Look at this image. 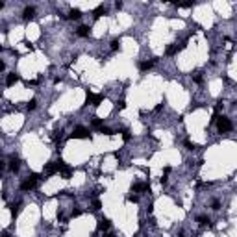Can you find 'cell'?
<instances>
[{
	"label": "cell",
	"mask_w": 237,
	"mask_h": 237,
	"mask_svg": "<svg viewBox=\"0 0 237 237\" xmlns=\"http://www.w3.org/2000/svg\"><path fill=\"white\" fill-rule=\"evenodd\" d=\"M215 124H217V130L220 132V134H224V132H230V130L233 128V126H232V121H230L228 117H217Z\"/></svg>",
	"instance_id": "cell-1"
},
{
	"label": "cell",
	"mask_w": 237,
	"mask_h": 237,
	"mask_svg": "<svg viewBox=\"0 0 237 237\" xmlns=\"http://www.w3.org/2000/svg\"><path fill=\"white\" fill-rule=\"evenodd\" d=\"M37 180H39V174H30V176L20 184V189H22V191H32L33 187L37 185Z\"/></svg>",
	"instance_id": "cell-2"
},
{
	"label": "cell",
	"mask_w": 237,
	"mask_h": 237,
	"mask_svg": "<svg viewBox=\"0 0 237 237\" xmlns=\"http://www.w3.org/2000/svg\"><path fill=\"white\" fill-rule=\"evenodd\" d=\"M56 165H58V172H61V176H63L65 180L67 178H71V172H72V169H71V167H69L65 161H63V159H58V161H56Z\"/></svg>",
	"instance_id": "cell-3"
},
{
	"label": "cell",
	"mask_w": 237,
	"mask_h": 237,
	"mask_svg": "<svg viewBox=\"0 0 237 237\" xmlns=\"http://www.w3.org/2000/svg\"><path fill=\"white\" fill-rule=\"evenodd\" d=\"M71 137H72V139H89V137H91V134H89L87 128L78 126V128H74V132L71 134Z\"/></svg>",
	"instance_id": "cell-4"
},
{
	"label": "cell",
	"mask_w": 237,
	"mask_h": 237,
	"mask_svg": "<svg viewBox=\"0 0 237 237\" xmlns=\"http://www.w3.org/2000/svg\"><path fill=\"white\" fill-rule=\"evenodd\" d=\"M102 100H104L102 95H95L91 91H87V96H85V104H87V106H89V104H91V106H98Z\"/></svg>",
	"instance_id": "cell-5"
},
{
	"label": "cell",
	"mask_w": 237,
	"mask_h": 237,
	"mask_svg": "<svg viewBox=\"0 0 237 237\" xmlns=\"http://www.w3.org/2000/svg\"><path fill=\"white\" fill-rule=\"evenodd\" d=\"M33 17H35V8L28 6V8L24 9V13H22V19H24V20H32Z\"/></svg>",
	"instance_id": "cell-6"
},
{
	"label": "cell",
	"mask_w": 237,
	"mask_h": 237,
	"mask_svg": "<svg viewBox=\"0 0 237 237\" xmlns=\"http://www.w3.org/2000/svg\"><path fill=\"white\" fill-rule=\"evenodd\" d=\"M150 185L148 184H134L132 185V193H141V191H148Z\"/></svg>",
	"instance_id": "cell-7"
},
{
	"label": "cell",
	"mask_w": 237,
	"mask_h": 237,
	"mask_svg": "<svg viewBox=\"0 0 237 237\" xmlns=\"http://www.w3.org/2000/svg\"><path fill=\"white\" fill-rule=\"evenodd\" d=\"M56 172H58V165L56 163H48L45 167V176H52V174H56Z\"/></svg>",
	"instance_id": "cell-8"
},
{
	"label": "cell",
	"mask_w": 237,
	"mask_h": 237,
	"mask_svg": "<svg viewBox=\"0 0 237 237\" xmlns=\"http://www.w3.org/2000/svg\"><path fill=\"white\" fill-rule=\"evenodd\" d=\"M109 226H111L109 219H100V220H98V230H100V232H106V230H109Z\"/></svg>",
	"instance_id": "cell-9"
},
{
	"label": "cell",
	"mask_w": 237,
	"mask_h": 237,
	"mask_svg": "<svg viewBox=\"0 0 237 237\" xmlns=\"http://www.w3.org/2000/svg\"><path fill=\"white\" fill-rule=\"evenodd\" d=\"M106 13H108L106 6H98V8H96V9L93 11V17H95V19H100L102 15H106Z\"/></svg>",
	"instance_id": "cell-10"
},
{
	"label": "cell",
	"mask_w": 237,
	"mask_h": 237,
	"mask_svg": "<svg viewBox=\"0 0 237 237\" xmlns=\"http://www.w3.org/2000/svg\"><path fill=\"white\" fill-rule=\"evenodd\" d=\"M19 80H20V76L13 72V74H8V80H6V83H8V85L11 87V85H15V83H17Z\"/></svg>",
	"instance_id": "cell-11"
},
{
	"label": "cell",
	"mask_w": 237,
	"mask_h": 237,
	"mask_svg": "<svg viewBox=\"0 0 237 237\" xmlns=\"http://www.w3.org/2000/svg\"><path fill=\"white\" fill-rule=\"evenodd\" d=\"M19 167H20L19 158L13 156V158H11V161H9V171H11V172H17V171H19Z\"/></svg>",
	"instance_id": "cell-12"
},
{
	"label": "cell",
	"mask_w": 237,
	"mask_h": 237,
	"mask_svg": "<svg viewBox=\"0 0 237 237\" xmlns=\"http://www.w3.org/2000/svg\"><path fill=\"white\" fill-rule=\"evenodd\" d=\"M9 211H11V217L15 219L17 215H19V211H20V202H17V204H11V206H9Z\"/></svg>",
	"instance_id": "cell-13"
},
{
	"label": "cell",
	"mask_w": 237,
	"mask_h": 237,
	"mask_svg": "<svg viewBox=\"0 0 237 237\" xmlns=\"http://www.w3.org/2000/svg\"><path fill=\"white\" fill-rule=\"evenodd\" d=\"M76 33H78L80 37H87L89 35V26H80L78 30H76Z\"/></svg>",
	"instance_id": "cell-14"
},
{
	"label": "cell",
	"mask_w": 237,
	"mask_h": 237,
	"mask_svg": "<svg viewBox=\"0 0 237 237\" xmlns=\"http://www.w3.org/2000/svg\"><path fill=\"white\" fill-rule=\"evenodd\" d=\"M80 17H82V11H80V9L72 8L71 11H69V19H80Z\"/></svg>",
	"instance_id": "cell-15"
},
{
	"label": "cell",
	"mask_w": 237,
	"mask_h": 237,
	"mask_svg": "<svg viewBox=\"0 0 237 237\" xmlns=\"http://www.w3.org/2000/svg\"><path fill=\"white\" fill-rule=\"evenodd\" d=\"M152 65H154V61H143V63H139V69L141 71H150Z\"/></svg>",
	"instance_id": "cell-16"
},
{
	"label": "cell",
	"mask_w": 237,
	"mask_h": 237,
	"mask_svg": "<svg viewBox=\"0 0 237 237\" xmlns=\"http://www.w3.org/2000/svg\"><path fill=\"white\" fill-rule=\"evenodd\" d=\"M182 48H184V45H182V46L172 45V46H169V48H167V54H169V56H172V54H176L178 50H182Z\"/></svg>",
	"instance_id": "cell-17"
},
{
	"label": "cell",
	"mask_w": 237,
	"mask_h": 237,
	"mask_svg": "<svg viewBox=\"0 0 237 237\" xmlns=\"http://www.w3.org/2000/svg\"><path fill=\"white\" fill-rule=\"evenodd\" d=\"M91 124H93V128H96V130H100V128L104 126V122L100 121V119H98V117H95V119H93V121H91Z\"/></svg>",
	"instance_id": "cell-18"
},
{
	"label": "cell",
	"mask_w": 237,
	"mask_h": 237,
	"mask_svg": "<svg viewBox=\"0 0 237 237\" xmlns=\"http://www.w3.org/2000/svg\"><path fill=\"white\" fill-rule=\"evenodd\" d=\"M35 108H37V100H35V98H32L30 102H28V106H26V109H28V111H33V109H35Z\"/></svg>",
	"instance_id": "cell-19"
},
{
	"label": "cell",
	"mask_w": 237,
	"mask_h": 237,
	"mask_svg": "<svg viewBox=\"0 0 237 237\" xmlns=\"http://www.w3.org/2000/svg\"><path fill=\"white\" fill-rule=\"evenodd\" d=\"M197 220H198V224H202V226H204V224H207V222H210V219H207L206 215H200V217H198Z\"/></svg>",
	"instance_id": "cell-20"
},
{
	"label": "cell",
	"mask_w": 237,
	"mask_h": 237,
	"mask_svg": "<svg viewBox=\"0 0 237 237\" xmlns=\"http://www.w3.org/2000/svg\"><path fill=\"white\" fill-rule=\"evenodd\" d=\"M100 207H102V204H100V200H95V202H93V207H91V210H93V211H98Z\"/></svg>",
	"instance_id": "cell-21"
},
{
	"label": "cell",
	"mask_w": 237,
	"mask_h": 237,
	"mask_svg": "<svg viewBox=\"0 0 237 237\" xmlns=\"http://www.w3.org/2000/svg\"><path fill=\"white\" fill-rule=\"evenodd\" d=\"M176 6H178V8H185V9H187V8H193V2H180V4H176Z\"/></svg>",
	"instance_id": "cell-22"
},
{
	"label": "cell",
	"mask_w": 237,
	"mask_h": 237,
	"mask_svg": "<svg viewBox=\"0 0 237 237\" xmlns=\"http://www.w3.org/2000/svg\"><path fill=\"white\" fill-rule=\"evenodd\" d=\"M119 45H121V41H119V39H113V41H111V50H117Z\"/></svg>",
	"instance_id": "cell-23"
},
{
	"label": "cell",
	"mask_w": 237,
	"mask_h": 237,
	"mask_svg": "<svg viewBox=\"0 0 237 237\" xmlns=\"http://www.w3.org/2000/svg\"><path fill=\"white\" fill-rule=\"evenodd\" d=\"M100 134H104V135H111V130H109L108 126H102V128H100Z\"/></svg>",
	"instance_id": "cell-24"
},
{
	"label": "cell",
	"mask_w": 237,
	"mask_h": 237,
	"mask_svg": "<svg viewBox=\"0 0 237 237\" xmlns=\"http://www.w3.org/2000/svg\"><path fill=\"white\" fill-rule=\"evenodd\" d=\"M185 146H187V148H189V150H194V148H197V145H194V143H191L189 139H187V141H185Z\"/></svg>",
	"instance_id": "cell-25"
},
{
	"label": "cell",
	"mask_w": 237,
	"mask_h": 237,
	"mask_svg": "<svg viewBox=\"0 0 237 237\" xmlns=\"http://www.w3.org/2000/svg\"><path fill=\"white\" fill-rule=\"evenodd\" d=\"M117 108H119V109H124V108H126V102H124V100H119V102H117Z\"/></svg>",
	"instance_id": "cell-26"
},
{
	"label": "cell",
	"mask_w": 237,
	"mask_h": 237,
	"mask_svg": "<svg viewBox=\"0 0 237 237\" xmlns=\"http://www.w3.org/2000/svg\"><path fill=\"white\" fill-rule=\"evenodd\" d=\"M122 139H124V141H130V134L126 130H122Z\"/></svg>",
	"instance_id": "cell-27"
},
{
	"label": "cell",
	"mask_w": 237,
	"mask_h": 237,
	"mask_svg": "<svg viewBox=\"0 0 237 237\" xmlns=\"http://www.w3.org/2000/svg\"><path fill=\"white\" fill-rule=\"evenodd\" d=\"M211 206H213V210H219V207H220V202H219V200H213Z\"/></svg>",
	"instance_id": "cell-28"
},
{
	"label": "cell",
	"mask_w": 237,
	"mask_h": 237,
	"mask_svg": "<svg viewBox=\"0 0 237 237\" xmlns=\"http://www.w3.org/2000/svg\"><path fill=\"white\" fill-rule=\"evenodd\" d=\"M80 215H82L80 210H72V217H80Z\"/></svg>",
	"instance_id": "cell-29"
},
{
	"label": "cell",
	"mask_w": 237,
	"mask_h": 237,
	"mask_svg": "<svg viewBox=\"0 0 237 237\" xmlns=\"http://www.w3.org/2000/svg\"><path fill=\"white\" fill-rule=\"evenodd\" d=\"M128 200H130V202H137V197H134V194H130V197H128Z\"/></svg>",
	"instance_id": "cell-30"
},
{
	"label": "cell",
	"mask_w": 237,
	"mask_h": 237,
	"mask_svg": "<svg viewBox=\"0 0 237 237\" xmlns=\"http://www.w3.org/2000/svg\"><path fill=\"white\" fill-rule=\"evenodd\" d=\"M6 69V65H4V61H0V71H4Z\"/></svg>",
	"instance_id": "cell-31"
},
{
	"label": "cell",
	"mask_w": 237,
	"mask_h": 237,
	"mask_svg": "<svg viewBox=\"0 0 237 237\" xmlns=\"http://www.w3.org/2000/svg\"><path fill=\"white\" fill-rule=\"evenodd\" d=\"M0 237H11V235H9L8 232H6V233H2V235H0Z\"/></svg>",
	"instance_id": "cell-32"
},
{
	"label": "cell",
	"mask_w": 237,
	"mask_h": 237,
	"mask_svg": "<svg viewBox=\"0 0 237 237\" xmlns=\"http://www.w3.org/2000/svg\"><path fill=\"white\" fill-rule=\"evenodd\" d=\"M2 171H4V163H2V161H0V172H2Z\"/></svg>",
	"instance_id": "cell-33"
},
{
	"label": "cell",
	"mask_w": 237,
	"mask_h": 237,
	"mask_svg": "<svg viewBox=\"0 0 237 237\" xmlns=\"http://www.w3.org/2000/svg\"><path fill=\"white\" fill-rule=\"evenodd\" d=\"M4 8V2H0V9H2Z\"/></svg>",
	"instance_id": "cell-34"
},
{
	"label": "cell",
	"mask_w": 237,
	"mask_h": 237,
	"mask_svg": "<svg viewBox=\"0 0 237 237\" xmlns=\"http://www.w3.org/2000/svg\"><path fill=\"white\" fill-rule=\"evenodd\" d=\"M108 237H115V235H108Z\"/></svg>",
	"instance_id": "cell-35"
}]
</instances>
